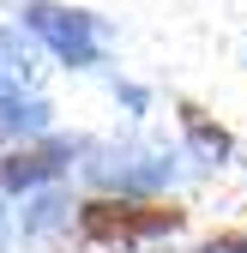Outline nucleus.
Segmentation results:
<instances>
[{
  "instance_id": "2",
  "label": "nucleus",
  "mask_w": 247,
  "mask_h": 253,
  "mask_svg": "<svg viewBox=\"0 0 247 253\" xmlns=\"http://www.w3.org/2000/svg\"><path fill=\"white\" fill-rule=\"evenodd\" d=\"M24 24H30V37L48 42L54 60H67V67H97V18L90 12H73V6H54V0H30L24 6Z\"/></svg>"
},
{
  "instance_id": "6",
  "label": "nucleus",
  "mask_w": 247,
  "mask_h": 253,
  "mask_svg": "<svg viewBox=\"0 0 247 253\" xmlns=\"http://www.w3.org/2000/svg\"><path fill=\"white\" fill-rule=\"evenodd\" d=\"M199 253H247V235H211Z\"/></svg>"
},
{
  "instance_id": "5",
  "label": "nucleus",
  "mask_w": 247,
  "mask_h": 253,
  "mask_svg": "<svg viewBox=\"0 0 247 253\" xmlns=\"http://www.w3.org/2000/svg\"><path fill=\"white\" fill-rule=\"evenodd\" d=\"M175 115H181V126H187V139H193V145H199L205 157H229V133H223V126L211 121V115H205L199 103H181Z\"/></svg>"
},
{
  "instance_id": "3",
  "label": "nucleus",
  "mask_w": 247,
  "mask_h": 253,
  "mask_svg": "<svg viewBox=\"0 0 247 253\" xmlns=\"http://www.w3.org/2000/svg\"><path fill=\"white\" fill-rule=\"evenodd\" d=\"M67 157H73L67 139H42V145H24V151H12V157H0V193H24V187L60 175Z\"/></svg>"
},
{
  "instance_id": "1",
  "label": "nucleus",
  "mask_w": 247,
  "mask_h": 253,
  "mask_svg": "<svg viewBox=\"0 0 247 253\" xmlns=\"http://www.w3.org/2000/svg\"><path fill=\"white\" fill-rule=\"evenodd\" d=\"M187 223V211L175 199H133V193H103V199H84L79 205V235L97 241V247H139V241H157L175 235Z\"/></svg>"
},
{
  "instance_id": "4",
  "label": "nucleus",
  "mask_w": 247,
  "mask_h": 253,
  "mask_svg": "<svg viewBox=\"0 0 247 253\" xmlns=\"http://www.w3.org/2000/svg\"><path fill=\"white\" fill-rule=\"evenodd\" d=\"M0 121H6V126H24V133H37V126L48 121V109L30 97L18 79H6V73H0Z\"/></svg>"
}]
</instances>
